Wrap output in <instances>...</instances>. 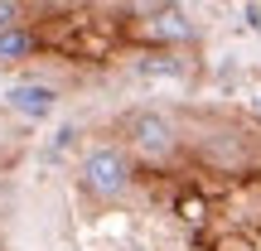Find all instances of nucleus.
Returning <instances> with one entry per match:
<instances>
[{
  "label": "nucleus",
  "instance_id": "4",
  "mask_svg": "<svg viewBox=\"0 0 261 251\" xmlns=\"http://www.w3.org/2000/svg\"><path fill=\"white\" fill-rule=\"evenodd\" d=\"M136 73H140V77H165V82H179V77H189V58L155 53V58H140Z\"/></svg>",
  "mask_w": 261,
  "mask_h": 251
},
{
  "label": "nucleus",
  "instance_id": "1",
  "mask_svg": "<svg viewBox=\"0 0 261 251\" xmlns=\"http://www.w3.org/2000/svg\"><path fill=\"white\" fill-rule=\"evenodd\" d=\"M83 184H87V193H97V198H126L130 193V159H126V150H116V145H97V150H87V159H83Z\"/></svg>",
  "mask_w": 261,
  "mask_h": 251
},
{
  "label": "nucleus",
  "instance_id": "3",
  "mask_svg": "<svg viewBox=\"0 0 261 251\" xmlns=\"http://www.w3.org/2000/svg\"><path fill=\"white\" fill-rule=\"evenodd\" d=\"M5 102L15 106L19 116H29V121H44V116H54L58 111V92L48 82H15L5 92Z\"/></svg>",
  "mask_w": 261,
  "mask_h": 251
},
{
  "label": "nucleus",
  "instance_id": "2",
  "mask_svg": "<svg viewBox=\"0 0 261 251\" xmlns=\"http://www.w3.org/2000/svg\"><path fill=\"white\" fill-rule=\"evenodd\" d=\"M130 145L145 159H169V150H174V126L160 111H136L130 116Z\"/></svg>",
  "mask_w": 261,
  "mask_h": 251
},
{
  "label": "nucleus",
  "instance_id": "5",
  "mask_svg": "<svg viewBox=\"0 0 261 251\" xmlns=\"http://www.w3.org/2000/svg\"><path fill=\"white\" fill-rule=\"evenodd\" d=\"M194 29H189V19H184V10H174V5H165L155 19H150V39H189Z\"/></svg>",
  "mask_w": 261,
  "mask_h": 251
},
{
  "label": "nucleus",
  "instance_id": "7",
  "mask_svg": "<svg viewBox=\"0 0 261 251\" xmlns=\"http://www.w3.org/2000/svg\"><path fill=\"white\" fill-rule=\"evenodd\" d=\"M19 19V0H0V29H10Z\"/></svg>",
  "mask_w": 261,
  "mask_h": 251
},
{
  "label": "nucleus",
  "instance_id": "6",
  "mask_svg": "<svg viewBox=\"0 0 261 251\" xmlns=\"http://www.w3.org/2000/svg\"><path fill=\"white\" fill-rule=\"evenodd\" d=\"M29 48H34V34H29V29H19V24L0 29V63H19Z\"/></svg>",
  "mask_w": 261,
  "mask_h": 251
}]
</instances>
